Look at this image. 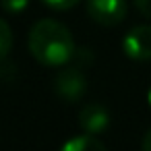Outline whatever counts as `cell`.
I'll return each mask as SVG.
<instances>
[{"instance_id": "cell-1", "label": "cell", "mask_w": 151, "mask_h": 151, "mask_svg": "<svg viewBox=\"0 0 151 151\" xmlns=\"http://www.w3.org/2000/svg\"><path fill=\"white\" fill-rule=\"evenodd\" d=\"M27 48L31 56L50 68H60L75 58V40L70 29L56 19H40L29 29Z\"/></svg>"}, {"instance_id": "cell-2", "label": "cell", "mask_w": 151, "mask_h": 151, "mask_svg": "<svg viewBox=\"0 0 151 151\" xmlns=\"http://www.w3.org/2000/svg\"><path fill=\"white\" fill-rule=\"evenodd\" d=\"M54 91L60 99L68 104L81 101L87 91V79L79 66H62L54 79Z\"/></svg>"}, {"instance_id": "cell-3", "label": "cell", "mask_w": 151, "mask_h": 151, "mask_svg": "<svg viewBox=\"0 0 151 151\" xmlns=\"http://www.w3.org/2000/svg\"><path fill=\"white\" fill-rule=\"evenodd\" d=\"M87 15L101 27H116L128 13L126 0H87Z\"/></svg>"}, {"instance_id": "cell-4", "label": "cell", "mask_w": 151, "mask_h": 151, "mask_svg": "<svg viewBox=\"0 0 151 151\" xmlns=\"http://www.w3.org/2000/svg\"><path fill=\"white\" fill-rule=\"evenodd\" d=\"M122 50L132 60H139V62L151 60V25H137V27H132L124 35Z\"/></svg>"}, {"instance_id": "cell-5", "label": "cell", "mask_w": 151, "mask_h": 151, "mask_svg": "<svg viewBox=\"0 0 151 151\" xmlns=\"http://www.w3.org/2000/svg\"><path fill=\"white\" fill-rule=\"evenodd\" d=\"M110 124V114L101 104H85L79 112V126L89 134H101Z\"/></svg>"}, {"instance_id": "cell-6", "label": "cell", "mask_w": 151, "mask_h": 151, "mask_svg": "<svg viewBox=\"0 0 151 151\" xmlns=\"http://www.w3.org/2000/svg\"><path fill=\"white\" fill-rule=\"evenodd\" d=\"M60 151H108V147L97 139V134L85 132V134H79V137L68 139L60 147Z\"/></svg>"}, {"instance_id": "cell-7", "label": "cell", "mask_w": 151, "mask_h": 151, "mask_svg": "<svg viewBox=\"0 0 151 151\" xmlns=\"http://www.w3.org/2000/svg\"><path fill=\"white\" fill-rule=\"evenodd\" d=\"M13 48V29L6 21L0 19V60H4Z\"/></svg>"}, {"instance_id": "cell-8", "label": "cell", "mask_w": 151, "mask_h": 151, "mask_svg": "<svg viewBox=\"0 0 151 151\" xmlns=\"http://www.w3.org/2000/svg\"><path fill=\"white\" fill-rule=\"evenodd\" d=\"M27 4H29V0H0V6L6 13H13V15L23 13L27 9Z\"/></svg>"}, {"instance_id": "cell-9", "label": "cell", "mask_w": 151, "mask_h": 151, "mask_svg": "<svg viewBox=\"0 0 151 151\" xmlns=\"http://www.w3.org/2000/svg\"><path fill=\"white\" fill-rule=\"evenodd\" d=\"M42 2H44L48 9H54V11H68V9H73L75 4H79L81 0H42Z\"/></svg>"}, {"instance_id": "cell-10", "label": "cell", "mask_w": 151, "mask_h": 151, "mask_svg": "<svg viewBox=\"0 0 151 151\" xmlns=\"http://www.w3.org/2000/svg\"><path fill=\"white\" fill-rule=\"evenodd\" d=\"M132 2H134L137 11H139L143 17L151 19V0H132Z\"/></svg>"}, {"instance_id": "cell-11", "label": "cell", "mask_w": 151, "mask_h": 151, "mask_svg": "<svg viewBox=\"0 0 151 151\" xmlns=\"http://www.w3.org/2000/svg\"><path fill=\"white\" fill-rule=\"evenodd\" d=\"M141 151H151V128L145 132L143 137V143H141Z\"/></svg>"}, {"instance_id": "cell-12", "label": "cell", "mask_w": 151, "mask_h": 151, "mask_svg": "<svg viewBox=\"0 0 151 151\" xmlns=\"http://www.w3.org/2000/svg\"><path fill=\"white\" fill-rule=\"evenodd\" d=\"M147 101H149V106H151V87H149V91H147Z\"/></svg>"}]
</instances>
